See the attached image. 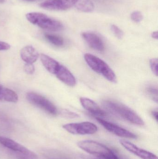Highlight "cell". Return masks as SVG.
Returning a JSON list of instances; mask_svg holds the SVG:
<instances>
[{
  "instance_id": "6da1fadb",
  "label": "cell",
  "mask_w": 158,
  "mask_h": 159,
  "mask_svg": "<svg viewBox=\"0 0 158 159\" xmlns=\"http://www.w3.org/2000/svg\"><path fill=\"white\" fill-rule=\"evenodd\" d=\"M102 104L109 112L118 117L135 125H144L143 120L135 112L122 104L111 100L103 101Z\"/></svg>"
},
{
  "instance_id": "7a4b0ae2",
  "label": "cell",
  "mask_w": 158,
  "mask_h": 159,
  "mask_svg": "<svg viewBox=\"0 0 158 159\" xmlns=\"http://www.w3.org/2000/svg\"><path fill=\"white\" fill-rule=\"evenodd\" d=\"M77 145L83 151L96 157L120 159L110 148L95 141L83 140L78 142Z\"/></svg>"
},
{
  "instance_id": "3957f363",
  "label": "cell",
  "mask_w": 158,
  "mask_h": 159,
  "mask_svg": "<svg viewBox=\"0 0 158 159\" xmlns=\"http://www.w3.org/2000/svg\"><path fill=\"white\" fill-rule=\"evenodd\" d=\"M26 18L29 22L44 30L51 31H58L64 28L63 24L58 20L51 18L45 14L38 12L28 13Z\"/></svg>"
},
{
  "instance_id": "277c9868",
  "label": "cell",
  "mask_w": 158,
  "mask_h": 159,
  "mask_svg": "<svg viewBox=\"0 0 158 159\" xmlns=\"http://www.w3.org/2000/svg\"><path fill=\"white\" fill-rule=\"evenodd\" d=\"M84 58L88 66L93 70L103 75L110 82H117V77L115 73L104 61L90 54H85Z\"/></svg>"
},
{
  "instance_id": "5b68a950",
  "label": "cell",
  "mask_w": 158,
  "mask_h": 159,
  "mask_svg": "<svg viewBox=\"0 0 158 159\" xmlns=\"http://www.w3.org/2000/svg\"><path fill=\"white\" fill-rule=\"evenodd\" d=\"M27 100L32 104L40 107L50 115L56 116L58 110L55 106L42 95L34 92H28L26 94Z\"/></svg>"
},
{
  "instance_id": "8992f818",
  "label": "cell",
  "mask_w": 158,
  "mask_h": 159,
  "mask_svg": "<svg viewBox=\"0 0 158 159\" xmlns=\"http://www.w3.org/2000/svg\"><path fill=\"white\" fill-rule=\"evenodd\" d=\"M63 128L68 132L78 135L94 134L98 129L96 125L87 121L65 124L63 125Z\"/></svg>"
},
{
  "instance_id": "52a82bcc",
  "label": "cell",
  "mask_w": 158,
  "mask_h": 159,
  "mask_svg": "<svg viewBox=\"0 0 158 159\" xmlns=\"http://www.w3.org/2000/svg\"><path fill=\"white\" fill-rule=\"evenodd\" d=\"M96 120L106 129L117 136L130 139H135L137 138V136L135 134L118 125L104 120L100 118H97Z\"/></svg>"
},
{
  "instance_id": "ba28073f",
  "label": "cell",
  "mask_w": 158,
  "mask_h": 159,
  "mask_svg": "<svg viewBox=\"0 0 158 159\" xmlns=\"http://www.w3.org/2000/svg\"><path fill=\"white\" fill-rule=\"evenodd\" d=\"M121 145L130 153L142 159H158L157 157L151 152L138 147L132 143L125 140L119 141Z\"/></svg>"
},
{
  "instance_id": "9c48e42d",
  "label": "cell",
  "mask_w": 158,
  "mask_h": 159,
  "mask_svg": "<svg viewBox=\"0 0 158 159\" xmlns=\"http://www.w3.org/2000/svg\"><path fill=\"white\" fill-rule=\"evenodd\" d=\"M85 42L94 50L98 52H103L105 48V44L102 38L94 33L86 32L82 34Z\"/></svg>"
},
{
  "instance_id": "30bf717a",
  "label": "cell",
  "mask_w": 158,
  "mask_h": 159,
  "mask_svg": "<svg viewBox=\"0 0 158 159\" xmlns=\"http://www.w3.org/2000/svg\"><path fill=\"white\" fill-rule=\"evenodd\" d=\"M42 8L50 10L63 11L72 7L66 0H46L40 4Z\"/></svg>"
},
{
  "instance_id": "8fae6325",
  "label": "cell",
  "mask_w": 158,
  "mask_h": 159,
  "mask_svg": "<svg viewBox=\"0 0 158 159\" xmlns=\"http://www.w3.org/2000/svg\"><path fill=\"white\" fill-rule=\"evenodd\" d=\"M58 79L70 87H74L76 85V80L74 75L66 67L60 65L59 69L56 73Z\"/></svg>"
},
{
  "instance_id": "7c38bea8",
  "label": "cell",
  "mask_w": 158,
  "mask_h": 159,
  "mask_svg": "<svg viewBox=\"0 0 158 159\" xmlns=\"http://www.w3.org/2000/svg\"><path fill=\"white\" fill-rule=\"evenodd\" d=\"M80 102L83 108L95 116H97L105 117L106 114L103 111L99 106L92 100L85 97L80 98Z\"/></svg>"
},
{
  "instance_id": "4fadbf2b",
  "label": "cell",
  "mask_w": 158,
  "mask_h": 159,
  "mask_svg": "<svg viewBox=\"0 0 158 159\" xmlns=\"http://www.w3.org/2000/svg\"><path fill=\"white\" fill-rule=\"evenodd\" d=\"M20 57L26 63L33 64L40 57V54L33 47L27 46L21 49Z\"/></svg>"
},
{
  "instance_id": "5bb4252c",
  "label": "cell",
  "mask_w": 158,
  "mask_h": 159,
  "mask_svg": "<svg viewBox=\"0 0 158 159\" xmlns=\"http://www.w3.org/2000/svg\"><path fill=\"white\" fill-rule=\"evenodd\" d=\"M41 60L45 69L53 74H55L61 65L54 59L45 54L41 55Z\"/></svg>"
},
{
  "instance_id": "9a60e30c",
  "label": "cell",
  "mask_w": 158,
  "mask_h": 159,
  "mask_svg": "<svg viewBox=\"0 0 158 159\" xmlns=\"http://www.w3.org/2000/svg\"><path fill=\"white\" fill-rule=\"evenodd\" d=\"M18 100V96L15 92L0 85V101L15 103Z\"/></svg>"
},
{
  "instance_id": "2e32d148",
  "label": "cell",
  "mask_w": 158,
  "mask_h": 159,
  "mask_svg": "<svg viewBox=\"0 0 158 159\" xmlns=\"http://www.w3.org/2000/svg\"><path fill=\"white\" fill-rule=\"evenodd\" d=\"M0 144L15 153L23 151L26 148L15 141L3 136H0Z\"/></svg>"
},
{
  "instance_id": "e0dca14e",
  "label": "cell",
  "mask_w": 158,
  "mask_h": 159,
  "mask_svg": "<svg viewBox=\"0 0 158 159\" xmlns=\"http://www.w3.org/2000/svg\"><path fill=\"white\" fill-rule=\"evenodd\" d=\"M75 6L78 10L83 12H92L94 9V6L91 0H78Z\"/></svg>"
},
{
  "instance_id": "ac0fdd59",
  "label": "cell",
  "mask_w": 158,
  "mask_h": 159,
  "mask_svg": "<svg viewBox=\"0 0 158 159\" xmlns=\"http://www.w3.org/2000/svg\"><path fill=\"white\" fill-rule=\"evenodd\" d=\"M17 159H38L37 155L26 148L23 151L15 153Z\"/></svg>"
},
{
  "instance_id": "d6986e66",
  "label": "cell",
  "mask_w": 158,
  "mask_h": 159,
  "mask_svg": "<svg viewBox=\"0 0 158 159\" xmlns=\"http://www.w3.org/2000/svg\"><path fill=\"white\" fill-rule=\"evenodd\" d=\"M45 36L50 43L53 44L54 45L60 47L64 45V39L60 36L55 35V34H45Z\"/></svg>"
},
{
  "instance_id": "ffe728a7",
  "label": "cell",
  "mask_w": 158,
  "mask_h": 159,
  "mask_svg": "<svg viewBox=\"0 0 158 159\" xmlns=\"http://www.w3.org/2000/svg\"><path fill=\"white\" fill-rule=\"evenodd\" d=\"M146 91L149 97L156 102H158V89L157 87L152 85L147 86Z\"/></svg>"
},
{
  "instance_id": "44dd1931",
  "label": "cell",
  "mask_w": 158,
  "mask_h": 159,
  "mask_svg": "<svg viewBox=\"0 0 158 159\" xmlns=\"http://www.w3.org/2000/svg\"><path fill=\"white\" fill-rule=\"evenodd\" d=\"M111 31L115 36L119 39H122L124 35V33L122 30H121L118 27L115 25H112L110 27Z\"/></svg>"
},
{
  "instance_id": "7402d4cb",
  "label": "cell",
  "mask_w": 158,
  "mask_h": 159,
  "mask_svg": "<svg viewBox=\"0 0 158 159\" xmlns=\"http://www.w3.org/2000/svg\"><path fill=\"white\" fill-rule=\"evenodd\" d=\"M131 18L135 22H140L143 19V16L140 11H135L131 14Z\"/></svg>"
},
{
  "instance_id": "603a6c76",
  "label": "cell",
  "mask_w": 158,
  "mask_h": 159,
  "mask_svg": "<svg viewBox=\"0 0 158 159\" xmlns=\"http://www.w3.org/2000/svg\"><path fill=\"white\" fill-rule=\"evenodd\" d=\"M158 62L157 58L152 59L149 61L150 68L153 73L156 76H158Z\"/></svg>"
},
{
  "instance_id": "cb8c5ba5",
  "label": "cell",
  "mask_w": 158,
  "mask_h": 159,
  "mask_svg": "<svg viewBox=\"0 0 158 159\" xmlns=\"http://www.w3.org/2000/svg\"><path fill=\"white\" fill-rule=\"evenodd\" d=\"M45 157L46 159H68L62 155L53 152L47 153L45 155Z\"/></svg>"
},
{
  "instance_id": "d4e9b609",
  "label": "cell",
  "mask_w": 158,
  "mask_h": 159,
  "mask_svg": "<svg viewBox=\"0 0 158 159\" xmlns=\"http://www.w3.org/2000/svg\"><path fill=\"white\" fill-rule=\"evenodd\" d=\"M24 71L26 73L29 75H32L33 74L35 71V68L32 64L29 63H26V65L24 66Z\"/></svg>"
},
{
  "instance_id": "484cf974",
  "label": "cell",
  "mask_w": 158,
  "mask_h": 159,
  "mask_svg": "<svg viewBox=\"0 0 158 159\" xmlns=\"http://www.w3.org/2000/svg\"><path fill=\"white\" fill-rule=\"evenodd\" d=\"M10 45L8 44L7 43L0 41V51L8 50L10 49Z\"/></svg>"
},
{
  "instance_id": "4316f807",
  "label": "cell",
  "mask_w": 158,
  "mask_h": 159,
  "mask_svg": "<svg viewBox=\"0 0 158 159\" xmlns=\"http://www.w3.org/2000/svg\"><path fill=\"white\" fill-rule=\"evenodd\" d=\"M152 115L157 121H158V111L157 110H153L152 111Z\"/></svg>"
},
{
  "instance_id": "83f0119b",
  "label": "cell",
  "mask_w": 158,
  "mask_h": 159,
  "mask_svg": "<svg viewBox=\"0 0 158 159\" xmlns=\"http://www.w3.org/2000/svg\"><path fill=\"white\" fill-rule=\"evenodd\" d=\"M152 38L154 39H156L157 40L158 38V33L157 31H155L152 33Z\"/></svg>"
},
{
  "instance_id": "f1b7e54d",
  "label": "cell",
  "mask_w": 158,
  "mask_h": 159,
  "mask_svg": "<svg viewBox=\"0 0 158 159\" xmlns=\"http://www.w3.org/2000/svg\"><path fill=\"white\" fill-rule=\"evenodd\" d=\"M83 159H109L103 158L96 157H83Z\"/></svg>"
},
{
  "instance_id": "f546056e",
  "label": "cell",
  "mask_w": 158,
  "mask_h": 159,
  "mask_svg": "<svg viewBox=\"0 0 158 159\" xmlns=\"http://www.w3.org/2000/svg\"><path fill=\"white\" fill-rule=\"evenodd\" d=\"M22 1H27V2H39V1H43V0H22Z\"/></svg>"
},
{
  "instance_id": "4dcf8cb0",
  "label": "cell",
  "mask_w": 158,
  "mask_h": 159,
  "mask_svg": "<svg viewBox=\"0 0 158 159\" xmlns=\"http://www.w3.org/2000/svg\"><path fill=\"white\" fill-rule=\"evenodd\" d=\"M5 0H0V3H2L4 2Z\"/></svg>"
}]
</instances>
